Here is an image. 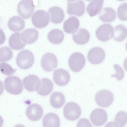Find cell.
I'll list each match as a JSON object with an SVG mask.
<instances>
[{"instance_id":"cell-1","label":"cell","mask_w":127,"mask_h":127,"mask_svg":"<svg viewBox=\"0 0 127 127\" xmlns=\"http://www.w3.org/2000/svg\"><path fill=\"white\" fill-rule=\"evenodd\" d=\"M16 60L17 64L19 68L23 69H27L33 65L34 62V58L31 51L24 50L18 54Z\"/></svg>"},{"instance_id":"cell-2","label":"cell","mask_w":127,"mask_h":127,"mask_svg":"<svg viewBox=\"0 0 127 127\" xmlns=\"http://www.w3.org/2000/svg\"><path fill=\"white\" fill-rule=\"evenodd\" d=\"M4 86L8 92L13 95H17L20 94L23 89L21 80L15 76L7 77L4 81Z\"/></svg>"},{"instance_id":"cell-3","label":"cell","mask_w":127,"mask_h":127,"mask_svg":"<svg viewBox=\"0 0 127 127\" xmlns=\"http://www.w3.org/2000/svg\"><path fill=\"white\" fill-rule=\"evenodd\" d=\"M68 64L71 70L75 72L81 71L84 67L86 59L84 55L79 52H75L72 54L68 60Z\"/></svg>"},{"instance_id":"cell-4","label":"cell","mask_w":127,"mask_h":127,"mask_svg":"<svg viewBox=\"0 0 127 127\" xmlns=\"http://www.w3.org/2000/svg\"><path fill=\"white\" fill-rule=\"evenodd\" d=\"M50 17L49 13L42 10L35 11L31 17V21L33 25L38 28H41L46 26L49 23Z\"/></svg>"},{"instance_id":"cell-5","label":"cell","mask_w":127,"mask_h":127,"mask_svg":"<svg viewBox=\"0 0 127 127\" xmlns=\"http://www.w3.org/2000/svg\"><path fill=\"white\" fill-rule=\"evenodd\" d=\"M114 96L112 93L107 90H101L96 94L95 100L100 106L107 107L110 106L113 103Z\"/></svg>"},{"instance_id":"cell-6","label":"cell","mask_w":127,"mask_h":127,"mask_svg":"<svg viewBox=\"0 0 127 127\" xmlns=\"http://www.w3.org/2000/svg\"><path fill=\"white\" fill-rule=\"evenodd\" d=\"M81 110L80 106L77 103L72 102L68 103L63 110L64 117L67 120L74 121L80 117Z\"/></svg>"},{"instance_id":"cell-7","label":"cell","mask_w":127,"mask_h":127,"mask_svg":"<svg viewBox=\"0 0 127 127\" xmlns=\"http://www.w3.org/2000/svg\"><path fill=\"white\" fill-rule=\"evenodd\" d=\"M35 6L32 0H22L17 6V11L24 19L29 18L34 11Z\"/></svg>"},{"instance_id":"cell-8","label":"cell","mask_w":127,"mask_h":127,"mask_svg":"<svg viewBox=\"0 0 127 127\" xmlns=\"http://www.w3.org/2000/svg\"><path fill=\"white\" fill-rule=\"evenodd\" d=\"M113 26L109 24H104L97 29L95 34L97 39L103 41H107L113 38L114 31Z\"/></svg>"},{"instance_id":"cell-9","label":"cell","mask_w":127,"mask_h":127,"mask_svg":"<svg viewBox=\"0 0 127 127\" xmlns=\"http://www.w3.org/2000/svg\"><path fill=\"white\" fill-rule=\"evenodd\" d=\"M58 63L56 56L53 54L50 53H46L44 55L41 61L43 69L47 72L54 70L57 67Z\"/></svg>"},{"instance_id":"cell-10","label":"cell","mask_w":127,"mask_h":127,"mask_svg":"<svg viewBox=\"0 0 127 127\" xmlns=\"http://www.w3.org/2000/svg\"><path fill=\"white\" fill-rule=\"evenodd\" d=\"M105 52L103 49L99 47H95L89 51L87 58L89 61L93 64H97L101 63L104 60Z\"/></svg>"},{"instance_id":"cell-11","label":"cell","mask_w":127,"mask_h":127,"mask_svg":"<svg viewBox=\"0 0 127 127\" xmlns=\"http://www.w3.org/2000/svg\"><path fill=\"white\" fill-rule=\"evenodd\" d=\"M90 119L94 125L99 126L103 125L106 122L107 114L104 110L100 108H96L91 113Z\"/></svg>"},{"instance_id":"cell-12","label":"cell","mask_w":127,"mask_h":127,"mask_svg":"<svg viewBox=\"0 0 127 127\" xmlns=\"http://www.w3.org/2000/svg\"><path fill=\"white\" fill-rule=\"evenodd\" d=\"M23 83L24 88L30 92L37 91L39 88L41 81L36 75H30L25 77L23 79Z\"/></svg>"},{"instance_id":"cell-13","label":"cell","mask_w":127,"mask_h":127,"mask_svg":"<svg viewBox=\"0 0 127 127\" xmlns=\"http://www.w3.org/2000/svg\"><path fill=\"white\" fill-rule=\"evenodd\" d=\"M53 79L57 85L64 86L67 85L70 79V75L68 71L63 69H58L53 72Z\"/></svg>"},{"instance_id":"cell-14","label":"cell","mask_w":127,"mask_h":127,"mask_svg":"<svg viewBox=\"0 0 127 127\" xmlns=\"http://www.w3.org/2000/svg\"><path fill=\"white\" fill-rule=\"evenodd\" d=\"M85 5L82 0L75 2H68L67 12L69 15H74L78 16H82L85 12Z\"/></svg>"},{"instance_id":"cell-15","label":"cell","mask_w":127,"mask_h":127,"mask_svg":"<svg viewBox=\"0 0 127 127\" xmlns=\"http://www.w3.org/2000/svg\"><path fill=\"white\" fill-rule=\"evenodd\" d=\"M26 114L30 120L36 121L40 120L43 114L42 107L37 104H33L29 105L27 108Z\"/></svg>"},{"instance_id":"cell-16","label":"cell","mask_w":127,"mask_h":127,"mask_svg":"<svg viewBox=\"0 0 127 127\" xmlns=\"http://www.w3.org/2000/svg\"><path fill=\"white\" fill-rule=\"evenodd\" d=\"M26 43L22 39L21 33H15L10 37L9 39V44L10 48L14 50H20L23 49Z\"/></svg>"},{"instance_id":"cell-17","label":"cell","mask_w":127,"mask_h":127,"mask_svg":"<svg viewBox=\"0 0 127 127\" xmlns=\"http://www.w3.org/2000/svg\"><path fill=\"white\" fill-rule=\"evenodd\" d=\"M79 25L80 22L78 18L75 16H72L64 21L63 29L66 33L72 34L76 32Z\"/></svg>"},{"instance_id":"cell-18","label":"cell","mask_w":127,"mask_h":127,"mask_svg":"<svg viewBox=\"0 0 127 127\" xmlns=\"http://www.w3.org/2000/svg\"><path fill=\"white\" fill-rule=\"evenodd\" d=\"M23 40L26 43L31 44L35 42L38 39L39 33L37 30L30 28L25 30L21 33Z\"/></svg>"},{"instance_id":"cell-19","label":"cell","mask_w":127,"mask_h":127,"mask_svg":"<svg viewBox=\"0 0 127 127\" xmlns=\"http://www.w3.org/2000/svg\"><path fill=\"white\" fill-rule=\"evenodd\" d=\"M72 35V38L74 41L79 45L86 44L89 40L90 35L89 33L86 29L80 28Z\"/></svg>"},{"instance_id":"cell-20","label":"cell","mask_w":127,"mask_h":127,"mask_svg":"<svg viewBox=\"0 0 127 127\" xmlns=\"http://www.w3.org/2000/svg\"><path fill=\"white\" fill-rule=\"evenodd\" d=\"M51 16V21L55 24L62 22L64 19L65 14L63 10L60 7L54 6L48 10Z\"/></svg>"},{"instance_id":"cell-21","label":"cell","mask_w":127,"mask_h":127,"mask_svg":"<svg viewBox=\"0 0 127 127\" xmlns=\"http://www.w3.org/2000/svg\"><path fill=\"white\" fill-rule=\"evenodd\" d=\"M8 26L9 29L14 32H18L22 30L25 26V22L20 17L14 16L8 20Z\"/></svg>"},{"instance_id":"cell-22","label":"cell","mask_w":127,"mask_h":127,"mask_svg":"<svg viewBox=\"0 0 127 127\" xmlns=\"http://www.w3.org/2000/svg\"><path fill=\"white\" fill-rule=\"evenodd\" d=\"M104 0H94L87 6L86 10L91 17L99 14L103 7Z\"/></svg>"},{"instance_id":"cell-23","label":"cell","mask_w":127,"mask_h":127,"mask_svg":"<svg viewBox=\"0 0 127 127\" xmlns=\"http://www.w3.org/2000/svg\"><path fill=\"white\" fill-rule=\"evenodd\" d=\"M41 81L40 86L37 92L41 96H47L51 93L53 89V83L50 79L47 78H43Z\"/></svg>"},{"instance_id":"cell-24","label":"cell","mask_w":127,"mask_h":127,"mask_svg":"<svg viewBox=\"0 0 127 127\" xmlns=\"http://www.w3.org/2000/svg\"><path fill=\"white\" fill-rule=\"evenodd\" d=\"M44 127H59L60 121L58 116L53 113H49L44 116L42 120Z\"/></svg>"},{"instance_id":"cell-25","label":"cell","mask_w":127,"mask_h":127,"mask_svg":"<svg viewBox=\"0 0 127 127\" xmlns=\"http://www.w3.org/2000/svg\"><path fill=\"white\" fill-rule=\"evenodd\" d=\"M99 19L102 22H110L116 17V12L113 8L109 7L104 8L99 14Z\"/></svg>"},{"instance_id":"cell-26","label":"cell","mask_w":127,"mask_h":127,"mask_svg":"<svg viewBox=\"0 0 127 127\" xmlns=\"http://www.w3.org/2000/svg\"><path fill=\"white\" fill-rule=\"evenodd\" d=\"M65 98L61 93L55 92L51 95L50 102L52 106L55 108H59L62 107L64 104Z\"/></svg>"},{"instance_id":"cell-27","label":"cell","mask_w":127,"mask_h":127,"mask_svg":"<svg viewBox=\"0 0 127 127\" xmlns=\"http://www.w3.org/2000/svg\"><path fill=\"white\" fill-rule=\"evenodd\" d=\"M47 38L49 41L54 44H58L64 40V34L60 30L54 29L51 30L48 33Z\"/></svg>"},{"instance_id":"cell-28","label":"cell","mask_w":127,"mask_h":127,"mask_svg":"<svg viewBox=\"0 0 127 127\" xmlns=\"http://www.w3.org/2000/svg\"><path fill=\"white\" fill-rule=\"evenodd\" d=\"M127 36V29L122 25L116 26L114 28L113 37L116 41L121 42L124 40Z\"/></svg>"},{"instance_id":"cell-29","label":"cell","mask_w":127,"mask_h":127,"mask_svg":"<svg viewBox=\"0 0 127 127\" xmlns=\"http://www.w3.org/2000/svg\"><path fill=\"white\" fill-rule=\"evenodd\" d=\"M127 122V113L124 111H120L116 114L114 122L110 123L115 127H124Z\"/></svg>"},{"instance_id":"cell-30","label":"cell","mask_w":127,"mask_h":127,"mask_svg":"<svg viewBox=\"0 0 127 127\" xmlns=\"http://www.w3.org/2000/svg\"><path fill=\"white\" fill-rule=\"evenodd\" d=\"M13 56V52L11 49L7 47H4L0 49V60L5 62L10 60Z\"/></svg>"},{"instance_id":"cell-31","label":"cell","mask_w":127,"mask_h":127,"mask_svg":"<svg viewBox=\"0 0 127 127\" xmlns=\"http://www.w3.org/2000/svg\"><path fill=\"white\" fill-rule=\"evenodd\" d=\"M118 18L122 21L127 20V3H123L120 5L117 10Z\"/></svg>"},{"instance_id":"cell-32","label":"cell","mask_w":127,"mask_h":127,"mask_svg":"<svg viewBox=\"0 0 127 127\" xmlns=\"http://www.w3.org/2000/svg\"><path fill=\"white\" fill-rule=\"evenodd\" d=\"M0 70L1 73L5 75H11L15 72L16 70L13 69L8 63L2 62L0 63Z\"/></svg>"},{"instance_id":"cell-33","label":"cell","mask_w":127,"mask_h":127,"mask_svg":"<svg viewBox=\"0 0 127 127\" xmlns=\"http://www.w3.org/2000/svg\"><path fill=\"white\" fill-rule=\"evenodd\" d=\"M114 68L116 71L115 74L112 75L111 76L115 77L119 81H121L124 78V72L122 67L119 65L115 64L114 65Z\"/></svg>"},{"instance_id":"cell-34","label":"cell","mask_w":127,"mask_h":127,"mask_svg":"<svg viewBox=\"0 0 127 127\" xmlns=\"http://www.w3.org/2000/svg\"><path fill=\"white\" fill-rule=\"evenodd\" d=\"M89 125L90 127H92L89 121L85 118H82L80 119L78 122L77 124V127H79L82 125Z\"/></svg>"},{"instance_id":"cell-35","label":"cell","mask_w":127,"mask_h":127,"mask_svg":"<svg viewBox=\"0 0 127 127\" xmlns=\"http://www.w3.org/2000/svg\"><path fill=\"white\" fill-rule=\"evenodd\" d=\"M123 65L125 69L127 71V57L125 59L124 61Z\"/></svg>"},{"instance_id":"cell-36","label":"cell","mask_w":127,"mask_h":127,"mask_svg":"<svg viewBox=\"0 0 127 127\" xmlns=\"http://www.w3.org/2000/svg\"><path fill=\"white\" fill-rule=\"evenodd\" d=\"M69 2H73V1H75L77 0H67Z\"/></svg>"},{"instance_id":"cell-37","label":"cell","mask_w":127,"mask_h":127,"mask_svg":"<svg viewBox=\"0 0 127 127\" xmlns=\"http://www.w3.org/2000/svg\"><path fill=\"white\" fill-rule=\"evenodd\" d=\"M85 0L86 1H92L93 0Z\"/></svg>"},{"instance_id":"cell-38","label":"cell","mask_w":127,"mask_h":127,"mask_svg":"<svg viewBox=\"0 0 127 127\" xmlns=\"http://www.w3.org/2000/svg\"><path fill=\"white\" fill-rule=\"evenodd\" d=\"M126 50L127 51V43H126Z\"/></svg>"},{"instance_id":"cell-39","label":"cell","mask_w":127,"mask_h":127,"mask_svg":"<svg viewBox=\"0 0 127 127\" xmlns=\"http://www.w3.org/2000/svg\"><path fill=\"white\" fill-rule=\"evenodd\" d=\"M116 0L118 1H123L125 0Z\"/></svg>"}]
</instances>
